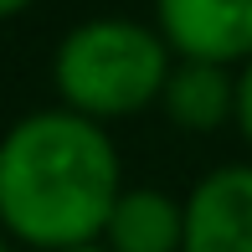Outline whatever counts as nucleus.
Segmentation results:
<instances>
[{
    "label": "nucleus",
    "instance_id": "nucleus-9",
    "mask_svg": "<svg viewBox=\"0 0 252 252\" xmlns=\"http://www.w3.org/2000/svg\"><path fill=\"white\" fill-rule=\"evenodd\" d=\"M0 252H16V242H10V237H5V232H0Z\"/></svg>",
    "mask_w": 252,
    "mask_h": 252
},
{
    "label": "nucleus",
    "instance_id": "nucleus-4",
    "mask_svg": "<svg viewBox=\"0 0 252 252\" xmlns=\"http://www.w3.org/2000/svg\"><path fill=\"white\" fill-rule=\"evenodd\" d=\"M186 252H252V165H221L186 196Z\"/></svg>",
    "mask_w": 252,
    "mask_h": 252
},
{
    "label": "nucleus",
    "instance_id": "nucleus-2",
    "mask_svg": "<svg viewBox=\"0 0 252 252\" xmlns=\"http://www.w3.org/2000/svg\"><path fill=\"white\" fill-rule=\"evenodd\" d=\"M175 52L155 26L129 16H93L72 26L52 52L57 108H72L108 129L113 119H134L159 103Z\"/></svg>",
    "mask_w": 252,
    "mask_h": 252
},
{
    "label": "nucleus",
    "instance_id": "nucleus-6",
    "mask_svg": "<svg viewBox=\"0 0 252 252\" xmlns=\"http://www.w3.org/2000/svg\"><path fill=\"white\" fill-rule=\"evenodd\" d=\"M159 108L186 134H216L237 119V67L216 62H180L170 67V83L159 93Z\"/></svg>",
    "mask_w": 252,
    "mask_h": 252
},
{
    "label": "nucleus",
    "instance_id": "nucleus-10",
    "mask_svg": "<svg viewBox=\"0 0 252 252\" xmlns=\"http://www.w3.org/2000/svg\"><path fill=\"white\" fill-rule=\"evenodd\" d=\"M72 252H108V247H103V242H93V247H72Z\"/></svg>",
    "mask_w": 252,
    "mask_h": 252
},
{
    "label": "nucleus",
    "instance_id": "nucleus-8",
    "mask_svg": "<svg viewBox=\"0 0 252 252\" xmlns=\"http://www.w3.org/2000/svg\"><path fill=\"white\" fill-rule=\"evenodd\" d=\"M36 0H0V21H10V16H21V10H31Z\"/></svg>",
    "mask_w": 252,
    "mask_h": 252
},
{
    "label": "nucleus",
    "instance_id": "nucleus-7",
    "mask_svg": "<svg viewBox=\"0 0 252 252\" xmlns=\"http://www.w3.org/2000/svg\"><path fill=\"white\" fill-rule=\"evenodd\" d=\"M237 129H242V139L252 144V62L237 72Z\"/></svg>",
    "mask_w": 252,
    "mask_h": 252
},
{
    "label": "nucleus",
    "instance_id": "nucleus-5",
    "mask_svg": "<svg viewBox=\"0 0 252 252\" xmlns=\"http://www.w3.org/2000/svg\"><path fill=\"white\" fill-rule=\"evenodd\" d=\"M108 252H186V201L155 186H124L103 226Z\"/></svg>",
    "mask_w": 252,
    "mask_h": 252
},
{
    "label": "nucleus",
    "instance_id": "nucleus-1",
    "mask_svg": "<svg viewBox=\"0 0 252 252\" xmlns=\"http://www.w3.org/2000/svg\"><path fill=\"white\" fill-rule=\"evenodd\" d=\"M124 165L113 134L72 108H41L0 134V232L31 252L103 242Z\"/></svg>",
    "mask_w": 252,
    "mask_h": 252
},
{
    "label": "nucleus",
    "instance_id": "nucleus-3",
    "mask_svg": "<svg viewBox=\"0 0 252 252\" xmlns=\"http://www.w3.org/2000/svg\"><path fill=\"white\" fill-rule=\"evenodd\" d=\"M155 31L180 62H252V0H155Z\"/></svg>",
    "mask_w": 252,
    "mask_h": 252
}]
</instances>
